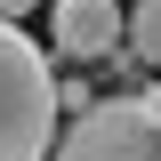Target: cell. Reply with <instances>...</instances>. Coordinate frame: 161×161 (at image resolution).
I'll use <instances>...</instances> for the list:
<instances>
[{"instance_id": "obj_1", "label": "cell", "mask_w": 161, "mask_h": 161, "mask_svg": "<svg viewBox=\"0 0 161 161\" xmlns=\"http://www.w3.org/2000/svg\"><path fill=\"white\" fill-rule=\"evenodd\" d=\"M57 153V64L32 48L24 24H0V161Z\"/></svg>"}, {"instance_id": "obj_2", "label": "cell", "mask_w": 161, "mask_h": 161, "mask_svg": "<svg viewBox=\"0 0 161 161\" xmlns=\"http://www.w3.org/2000/svg\"><path fill=\"white\" fill-rule=\"evenodd\" d=\"M48 161H161V89L145 80L137 97H97L80 121H64Z\"/></svg>"}, {"instance_id": "obj_3", "label": "cell", "mask_w": 161, "mask_h": 161, "mask_svg": "<svg viewBox=\"0 0 161 161\" xmlns=\"http://www.w3.org/2000/svg\"><path fill=\"white\" fill-rule=\"evenodd\" d=\"M121 40H129L121 0H48V48L64 64H105L121 57Z\"/></svg>"}, {"instance_id": "obj_4", "label": "cell", "mask_w": 161, "mask_h": 161, "mask_svg": "<svg viewBox=\"0 0 161 161\" xmlns=\"http://www.w3.org/2000/svg\"><path fill=\"white\" fill-rule=\"evenodd\" d=\"M129 57L161 73V0H129Z\"/></svg>"}, {"instance_id": "obj_5", "label": "cell", "mask_w": 161, "mask_h": 161, "mask_svg": "<svg viewBox=\"0 0 161 161\" xmlns=\"http://www.w3.org/2000/svg\"><path fill=\"white\" fill-rule=\"evenodd\" d=\"M89 105H97V89H89L80 73H57V113H64V121H80Z\"/></svg>"}, {"instance_id": "obj_6", "label": "cell", "mask_w": 161, "mask_h": 161, "mask_svg": "<svg viewBox=\"0 0 161 161\" xmlns=\"http://www.w3.org/2000/svg\"><path fill=\"white\" fill-rule=\"evenodd\" d=\"M32 8H48V0H0V24H24Z\"/></svg>"}]
</instances>
